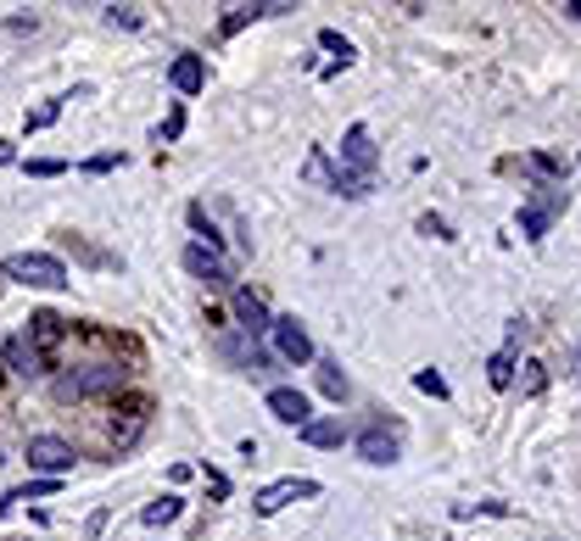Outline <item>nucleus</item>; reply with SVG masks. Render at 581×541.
<instances>
[{"label": "nucleus", "mask_w": 581, "mask_h": 541, "mask_svg": "<svg viewBox=\"0 0 581 541\" xmlns=\"http://www.w3.org/2000/svg\"><path fill=\"white\" fill-rule=\"evenodd\" d=\"M29 173H34V178H56L62 162H56V156H40V162H29Z\"/></svg>", "instance_id": "nucleus-26"}, {"label": "nucleus", "mask_w": 581, "mask_h": 541, "mask_svg": "<svg viewBox=\"0 0 581 541\" xmlns=\"http://www.w3.org/2000/svg\"><path fill=\"white\" fill-rule=\"evenodd\" d=\"M0 357H7L18 375H40V369H45V357H40L29 340H0Z\"/></svg>", "instance_id": "nucleus-13"}, {"label": "nucleus", "mask_w": 581, "mask_h": 541, "mask_svg": "<svg viewBox=\"0 0 581 541\" xmlns=\"http://www.w3.org/2000/svg\"><path fill=\"white\" fill-rule=\"evenodd\" d=\"M413 386H420V391H431V397H448V380H442L437 369H420V375H413Z\"/></svg>", "instance_id": "nucleus-24"}, {"label": "nucleus", "mask_w": 581, "mask_h": 541, "mask_svg": "<svg viewBox=\"0 0 581 541\" xmlns=\"http://www.w3.org/2000/svg\"><path fill=\"white\" fill-rule=\"evenodd\" d=\"M420 229H426V235H437V240H453V235H448V224H442V218H420Z\"/></svg>", "instance_id": "nucleus-27"}, {"label": "nucleus", "mask_w": 581, "mask_h": 541, "mask_svg": "<svg viewBox=\"0 0 581 541\" xmlns=\"http://www.w3.org/2000/svg\"><path fill=\"white\" fill-rule=\"evenodd\" d=\"M180 513H185V497H157V502H151V508H146L140 519H146L151 530H162V524H174Z\"/></svg>", "instance_id": "nucleus-14"}, {"label": "nucleus", "mask_w": 581, "mask_h": 541, "mask_svg": "<svg viewBox=\"0 0 581 541\" xmlns=\"http://www.w3.org/2000/svg\"><path fill=\"white\" fill-rule=\"evenodd\" d=\"M564 12H570V18L581 23V0H564Z\"/></svg>", "instance_id": "nucleus-30"}, {"label": "nucleus", "mask_w": 581, "mask_h": 541, "mask_svg": "<svg viewBox=\"0 0 581 541\" xmlns=\"http://www.w3.org/2000/svg\"><path fill=\"white\" fill-rule=\"evenodd\" d=\"M0 274L18 280V285H34V291H62L67 285V268L51 251H18V257L0 262Z\"/></svg>", "instance_id": "nucleus-1"}, {"label": "nucleus", "mask_w": 581, "mask_h": 541, "mask_svg": "<svg viewBox=\"0 0 581 541\" xmlns=\"http://www.w3.org/2000/svg\"><path fill=\"white\" fill-rule=\"evenodd\" d=\"M185 268L191 274H202L207 285H229V268H224V257H218V246H185Z\"/></svg>", "instance_id": "nucleus-8"}, {"label": "nucleus", "mask_w": 581, "mask_h": 541, "mask_svg": "<svg viewBox=\"0 0 581 541\" xmlns=\"http://www.w3.org/2000/svg\"><path fill=\"white\" fill-rule=\"evenodd\" d=\"M486 380H492L497 391H509V380H515V351H497L492 364H486Z\"/></svg>", "instance_id": "nucleus-17"}, {"label": "nucleus", "mask_w": 581, "mask_h": 541, "mask_svg": "<svg viewBox=\"0 0 581 541\" xmlns=\"http://www.w3.org/2000/svg\"><path fill=\"white\" fill-rule=\"evenodd\" d=\"M319 386H324V397H336V402L347 397V380L336 375V364H319Z\"/></svg>", "instance_id": "nucleus-19"}, {"label": "nucleus", "mask_w": 581, "mask_h": 541, "mask_svg": "<svg viewBox=\"0 0 581 541\" xmlns=\"http://www.w3.org/2000/svg\"><path fill=\"white\" fill-rule=\"evenodd\" d=\"M107 18H112V23H123V29H140V7H112Z\"/></svg>", "instance_id": "nucleus-25"}, {"label": "nucleus", "mask_w": 581, "mask_h": 541, "mask_svg": "<svg viewBox=\"0 0 581 541\" xmlns=\"http://www.w3.org/2000/svg\"><path fill=\"white\" fill-rule=\"evenodd\" d=\"M302 173L313 178V185H324V191H342V173H330V162H324V151H313Z\"/></svg>", "instance_id": "nucleus-16"}, {"label": "nucleus", "mask_w": 581, "mask_h": 541, "mask_svg": "<svg viewBox=\"0 0 581 541\" xmlns=\"http://www.w3.org/2000/svg\"><path fill=\"white\" fill-rule=\"evenodd\" d=\"M269 340H275V351L286 357V364H308V357H313V340H308V329L297 318H275L269 324Z\"/></svg>", "instance_id": "nucleus-5"}, {"label": "nucleus", "mask_w": 581, "mask_h": 541, "mask_svg": "<svg viewBox=\"0 0 581 541\" xmlns=\"http://www.w3.org/2000/svg\"><path fill=\"white\" fill-rule=\"evenodd\" d=\"M520 224H526V235H531V240H542V229H548V207H526V213H520Z\"/></svg>", "instance_id": "nucleus-21"}, {"label": "nucleus", "mask_w": 581, "mask_h": 541, "mask_svg": "<svg viewBox=\"0 0 581 541\" xmlns=\"http://www.w3.org/2000/svg\"><path fill=\"white\" fill-rule=\"evenodd\" d=\"M73 441H62V435H29V469H40V475H67L73 469Z\"/></svg>", "instance_id": "nucleus-2"}, {"label": "nucleus", "mask_w": 581, "mask_h": 541, "mask_svg": "<svg viewBox=\"0 0 581 541\" xmlns=\"http://www.w3.org/2000/svg\"><path fill=\"white\" fill-rule=\"evenodd\" d=\"M342 167H353L347 178H369V173H375V140H369L364 123L347 129V140H342Z\"/></svg>", "instance_id": "nucleus-6"}, {"label": "nucleus", "mask_w": 581, "mask_h": 541, "mask_svg": "<svg viewBox=\"0 0 581 541\" xmlns=\"http://www.w3.org/2000/svg\"><path fill=\"white\" fill-rule=\"evenodd\" d=\"M252 18H263V7H229V18H224V34H240Z\"/></svg>", "instance_id": "nucleus-20"}, {"label": "nucleus", "mask_w": 581, "mask_h": 541, "mask_svg": "<svg viewBox=\"0 0 581 541\" xmlns=\"http://www.w3.org/2000/svg\"><path fill=\"white\" fill-rule=\"evenodd\" d=\"M229 296H235V313H240V329H246V335H269L275 318H269V307H263L258 291H240V285H235Z\"/></svg>", "instance_id": "nucleus-9"}, {"label": "nucleus", "mask_w": 581, "mask_h": 541, "mask_svg": "<svg viewBox=\"0 0 581 541\" xmlns=\"http://www.w3.org/2000/svg\"><path fill=\"white\" fill-rule=\"evenodd\" d=\"M169 84L180 89V96H202V84H207V67H202V56H174V67H169Z\"/></svg>", "instance_id": "nucleus-10"}, {"label": "nucleus", "mask_w": 581, "mask_h": 541, "mask_svg": "<svg viewBox=\"0 0 581 541\" xmlns=\"http://www.w3.org/2000/svg\"><path fill=\"white\" fill-rule=\"evenodd\" d=\"M575 380H581V351H575Z\"/></svg>", "instance_id": "nucleus-31"}, {"label": "nucleus", "mask_w": 581, "mask_h": 541, "mask_svg": "<svg viewBox=\"0 0 581 541\" xmlns=\"http://www.w3.org/2000/svg\"><path fill=\"white\" fill-rule=\"evenodd\" d=\"M0 464H7V458H0Z\"/></svg>", "instance_id": "nucleus-32"}, {"label": "nucleus", "mask_w": 581, "mask_h": 541, "mask_svg": "<svg viewBox=\"0 0 581 541\" xmlns=\"http://www.w3.org/2000/svg\"><path fill=\"white\" fill-rule=\"evenodd\" d=\"M302 497H319V480H308V475H286V480L263 486V491L252 497V508H258V513H280V508H291V502H302Z\"/></svg>", "instance_id": "nucleus-3"}, {"label": "nucleus", "mask_w": 581, "mask_h": 541, "mask_svg": "<svg viewBox=\"0 0 581 541\" xmlns=\"http://www.w3.org/2000/svg\"><path fill=\"white\" fill-rule=\"evenodd\" d=\"M51 491H62V480H29L23 491H12V502H29V497H51Z\"/></svg>", "instance_id": "nucleus-22"}, {"label": "nucleus", "mask_w": 581, "mask_h": 541, "mask_svg": "<svg viewBox=\"0 0 581 541\" xmlns=\"http://www.w3.org/2000/svg\"><path fill=\"white\" fill-rule=\"evenodd\" d=\"M118 386H123L118 364H90V369H78L73 380H62V397H96V391H118Z\"/></svg>", "instance_id": "nucleus-4"}, {"label": "nucleus", "mask_w": 581, "mask_h": 541, "mask_svg": "<svg viewBox=\"0 0 581 541\" xmlns=\"http://www.w3.org/2000/svg\"><path fill=\"white\" fill-rule=\"evenodd\" d=\"M180 129H185V118H180V112H174V118H169V123H162V129H157V140H174V134H180Z\"/></svg>", "instance_id": "nucleus-28"}, {"label": "nucleus", "mask_w": 581, "mask_h": 541, "mask_svg": "<svg viewBox=\"0 0 581 541\" xmlns=\"http://www.w3.org/2000/svg\"><path fill=\"white\" fill-rule=\"evenodd\" d=\"M12 156H18V151H12V140H0V167H7Z\"/></svg>", "instance_id": "nucleus-29"}, {"label": "nucleus", "mask_w": 581, "mask_h": 541, "mask_svg": "<svg viewBox=\"0 0 581 541\" xmlns=\"http://www.w3.org/2000/svg\"><path fill=\"white\" fill-rule=\"evenodd\" d=\"M56 118H62V101H40V107L23 118V129H51Z\"/></svg>", "instance_id": "nucleus-18"}, {"label": "nucleus", "mask_w": 581, "mask_h": 541, "mask_svg": "<svg viewBox=\"0 0 581 541\" xmlns=\"http://www.w3.org/2000/svg\"><path fill=\"white\" fill-rule=\"evenodd\" d=\"M358 458L364 464H397V435L391 430H364L358 435Z\"/></svg>", "instance_id": "nucleus-11"}, {"label": "nucleus", "mask_w": 581, "mask_h": 541, "mask_svg": "<svg viewBox=\"0 0 581 541\" xmlns=\"http://www.w3.org/2000/svg\"><path fill=\"white\" fill-rule=\"evenodd\" d=\"M23 340H29V346H34L40 357H51V351H56V340H62V318H56V313H34V318H29V335H23Z\"/></svg>", "instance_id": "nucleus-12"}, {"label": "nucleus", "mask_w": 581, "mask_h": 541, "mask_svg": "<svg viewBox=\"0 0 581 541\" xmlns=\"http://www.w3.org/2000/svg\"><path fill=\"white\" fill-rule=\"evenodd\" d=\"M302 441H308V446H342L347 430H342L336 419H324V424H302Z\"/></svg>", "instance_id": "nucleus-15"}, {"label": "nucleus", "mask_w": 581, "mask_h": 541, "mask_svg": "<svg viewBox=\"0 0 581 541\" xmlns=\"http://www.w3.org/2000/svg\"><path fill=\"white\" fill-rule=\"evenodd\" d=\"M319 45H324V51H336V56H342V67L353 62V45H347V40H342L336 29H324V34H319Z\"/></svg>", "instance_id": "nucleus-23"}, {"label": "nucleus", "mask_w": 581, "mask_h": 541, "mask_svg": "<svg viewBox=\"0 0 581 541\" xmlns=\"http://www.w3.org/2000/svg\"><path fill=\"white\" fill-rule=\"evenodd\" d=\"M269 413H275L280 424H297V430H302V424H313L308 397H302V391H291V386H275V391H269Z\"/></svg>", "instance_id": "nucleus-7"}]
</instances>
